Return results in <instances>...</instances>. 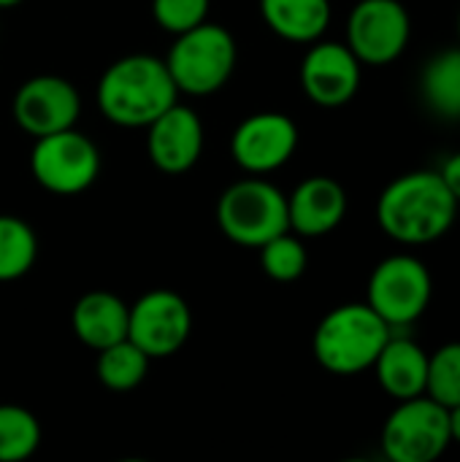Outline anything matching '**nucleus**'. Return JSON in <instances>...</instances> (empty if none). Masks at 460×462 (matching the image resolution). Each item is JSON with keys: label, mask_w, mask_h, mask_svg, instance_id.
I'll list each match as a JSON object with an SVG mask.
<instances>
[{"label": "nucleus", "mask_w": 460, "mask_h": 462, "mask_svg": "<svg viewBox=\"0 0 460 462\" xmlns=\"http://www.w3.org/2000/svg\"><path fill=\"white\" fill-rule=\"evenodd\" d=\"M458 35H460V16H458Z\"/></svg>", "instance_id": "obj_29"}, {"label": "nucleus", "mask_w": 460, "mask_h": 462, "mask_svg": "<svg viewBox=\"0 0 460 462\" xmlns=\"http://www.w3.org/2000/svg\"><path fill=\"white\" fill-rule=\"evenodd\" d=\"M458 206L439 171H412L382 189L377 222L393 241L418 246L442 238L453 227Z\"/></svg>", "instance_id": "obj_1"}, {"label": "nucleus", "mask_w": 460, "mask_h": 462, "mask_svg": "<svg viewBox=\"0 0 460 462\" xmlns=\"http://www.w3.org/2000/svg\"><path fill=\"white\" fill-rule=\"evenodd\" d=\"M35 230L11 214H0V282H16L35 265Z\"/></svg>", "instance_id": "obj_21"}, {"label": "nucleus", "mask_w": 460, "mask_h": 462, "mask_svg": "<svg viewBox=\"0 0 460 462\" xmlns=\"http://www.w3.org/2000/svg\"><path fill=\"white\" fill-rule=\"evenodd\" d=\"M81 114V97L79 89L54 73H38L27 79L14 100H11V116L33 138L60 133L68 127H76Z\"/></svg>", "instance_id": "obj_11"}, {"label": "nucleus", "mask_w": 460, "mask_h": 462, "mask_svg": "<svg viewBox=\"0 0 460 462\" xmlns=\"http://www.w3.org/2000/svg\"><path fill=\"white\" fill-rule=\"evenodd\" d=\"M239 49L228 27L201 22L179 35L165 54V68L179 92L206 97L228 84L236 70Z\"/></svg>", "instance_id": "obj_4"}, {"label": "nucleus", "mask_w": 460, "mask_h": 462, "mask_svg": "<svg viewBox=\"0 0 460 462\" xmlns=\"http://www.w3.org/2000/svg\"><path fill=\"white\" fill-rule=\"evenodd\" d=\"M179 97L165 60L127 54L111 62L95 89L100 114L119 127H149Z\"/></svg>", "instance_id": "obj_2"}, {"label": "nucleus", "mask_w": 460, "mask_h": 462, "mask_svg": "<svg viewBox=\"0 0 460 462\" xmlns=\"http://www.w3.org/2000/svg\"><path fill=\"white\" fill-rule=\"evenodd\" d=\"M268 30L290 43H314L331 24V0H260Z\"/></svg>", "instance_id": "obj_18"}, {"label": "nucleus", "mask_w": 460, "mask_h": 462, "mask_svg": "<svg viewBox=\"0 0 460 462\" xmlns=\"http://www.w3.org/2000/svg\"><path fill=\"white\" fill-rule=\"evenodd\" d=\"M301 87L312 103L339 108L361 89V60L347 43L314 41L301 62Z\"/></svg>", "instance_id": "obj_13"}, {"label": "nucleus", "mask_w": 460, "mask_h": 462, "mask_svg": "<svg viewBox=\"0 0 460 462\" xmlns=\"http://www.w3.org/2000/svg\"><path fill=\"white\" fill-rule=\"evenodd\" d=\"M393 336V328L369 303H344L328 311L314 330V357L336 376L369 371Z\"/></svg>", "instance_id": "obj_3"}, {"label": "nucleus", "mask_w": 460, "mask_h": 462, "mask_svg": "<svg viewBox=\"0 0 460 462\" xmlns=\"http://www.w3.org/2000/svg\"><path fill=\"white\" fill-rule=\"evenodd\" d=\"M127 322L130 306L106 290H92L81 295L70 311V328L76 338L95 352L127 338Z\"/></svg>", "instance_id": "obj_16"}, {"label": "nucleus", "mask_w": 460, "mask_h": 462, "mask_svg": "<svg viewBox=\"0 0 460 462\" xmlns=\"http://www.w3.org/2000/svg\"><path fill=\"white\" fill-rule=\"evenodd\" d=\"M192 330V314L174 290H149L130 306L127 338L152 360L176 355Z\"/></svg>", "instance_id": "obj_10"}, {"label": "nucleus", "mask_w": 460, "mask_h": 462, "mask_svg": "<svg viewBox=\"0 0 460 462\" xmlns=\"http://www.w3.org/2000/svg\"><path fill=\"white\" fill-rule=\"evenodd\" d=\"M439 173H442L447 189L453 192V198L460 203V152H455L453 157H447V162H445V168Z\"/></svg>", "instance_id": "obj_26"}, {"label": "nucleus", "mask_w": 460, "mask_h": 462, "mask_svg": "<svg viewBox=\"0 0 460 462\" xmlns=\"http://www.w3.org/2000/svg\"><path fill=\"white\" fill-rule=\"evenodd\" d=\"M209 5L211 0H152V16L165 32L179 35L206 22Z\"/></svg>", "instance_id": "obj_25"}, {"label": "nucleus", "mask_w": 460, "mask_h": 462, "mask_svg": "<svg viewBox=\"0 0 460 462\" xmlns=\"http://www.w3.org/2000/svg\"><path fill=\"white\" fill-rule=\"evenodd\" d=\"M420 92L428 108L450 122L460 119V46L434 54L420 76Z\"/></svg>", "instance_id": "obj_19"}, {"label": "nucleus", "mask_w": 460, "mask_h": 462, "mask_svg": "<svg viewBox=\"0 0 460 462\" xmlns=\"http://www.w3.org/2000/svg\"><path fill=\"white\" fill-rule=\"evenodd\" d=\"M298 149V127L287 114L260 111L247 116L230 135L233 162L252 173L266 176L290 162Z\"/></svg>", "instance_id": "obj_12"}, {"label": "nucleus", "mask_w": 460, "mask_h": 462, "mask_svg": "<svg viewBox=\"0 0 460 462\" xmlns=\"http://www.w3.org/2000/svg\"><path fill=\"white\" fill-rule=\"evenodd\" d=\"M306 246L301 244V236H293L290 230L274 236L260 246V268L274 282H296L306 271Z\"/></svg>", "instance_id": "obj_23"}, {"label": "nucleus", "mask_w": 460, "mask_h": 462, "mask_svg": "<svg viewBox=\"0 0 460 462\" xmlns=\"http://www.w3.org/2000/svg\"><path fill=\"white\" fill-rule=\"evenodd\" d=\"M434 279L423 260L412 254L385 257L369 279L366 303L396 330L418 322L431 303Z\"/></svg>", "instance_id": "obj_7"}, {"label": "nucleus", "mask_w": 460, "mask_h": 462, "mask_svg": "<svg viewBox=\"0 0 460 462\" xmlns=\"http://www.w3.org/2000/svg\"><path fill=\"white\" fill-rule=\"evenodd\" d=\"M412 38V16L401 0H361L347 19V46L361 65L396 62Z\"/></svg>", "instance_id": "obj_9"}, {"label": "nucleus", "mask_w": 460, "mask_h": 462, "mask_svg": "<svg viewBox=\"0 0 460 462\" xmlns=\"http://www.w3.org/2000/svg\"><path fill=\"white\" fill-rule=\"evenodd\" d=\"M146 152L157 171L187 173L203 152V125L190 106L179 100L146 127Z\"/></svg>", "instance_id": "obj_14"}, {"label": "nucleus", "mask_w": 460, "mask_h": 462, "mask_svg": "<svg viewBox=\"0 0 460 462\" xmlns=\"http://www.w3.org/2000/svg\"><path fill=\"white\" fill-rule=\"evenodd\" d=\"M41 444L38 420L22 409L3 403L0 406V462H22L35 455Z\"/></svg>", "instance_id": "obj_22"}, {"label": "nucleus", "mask_w": 460, "mask_h": 462, "mask_svg": "<svg viewBox=\"0 0 460 462\" xmlns=\"http://www.w3.org/2000/svg\"><path fill=\"white\" fill-rule=\"evenodd\" d=\"M217 225L228 241L260 249L274 236L290 230L287 195L258 176L236 181L217 200Z\"/></svg>", "instance_id": "obj_5"}, {"label": "nucleus", "mask_w": 460, "mask_h": 462, "mask_svg": "<svg viewBox=\"0 0 460 462\" xmlns=\"http://www.w3.org/2000/svg\"><path fill=\"white\" fill-rule=\"evenodd\" d=\"M374 374L380 387L396 398V401H407V398H418L426 395V379H428V352L415 344L407 336L393 333L388 338V344L382 346V352L374 360Z\"/></svg>", "instance_id": "obj_17"}, {"label": "nucleus", "mask_w": 460, "mask_h": 462, "mask_svg": "<svg viewBox=\"0 0 460 462\" xmlns=\"http://www.w3.org/2000/svg\"><path fill=\"white\" fill-rule=\"evenodd\" d=\"M447 414H450V436H453V444H460V403L453 406V409H447Z\"/></svg>", "instance_id": "obj_27"}, {"label": "nucleus", "mask_w": 460, "mask_h": 462, "mask_svg": "<svg viewBox=\"0 0 460 462\" xmlns=\"http://www.w3.org/2000/svg\"><path fill=\"white\" fill-rule=\"evenodd\" d=\"M450 444V414L428 395L399 401L382 428V452L393 462H434Z\"/></svg>", "instance_id": "obj_6"}, {"label": "nucleus", "mask_w": 460, "mask_h": 462, "mask_svg": "<svg viewBox=\"0 0 460 462\" xmlns=\"http://www.w3.org/2000/svg\"><path fill=\"white\" fill-rule=\"evenodd\" d=\"M347 214V192L331 176H309L287 195V222L301 238L333 233Z\"/></svg>", "instance_id": "obj_15"}, {"label": "nucleus", "mask_w": 460, "mask_h": 462, "mask_svg": "<svg viewBox=\"0 0 460 462\" xmlns=\"http://www.w3.org/2000/svg\"><path fill=\"white\" fill-rule=\"evenodd\" d=\"M426 395L445 409L460 403V341H450L428 355Z\"/></svg>", "instance_id": "obj_24"}, {"label": "nucleus", "mask_w": 460, "mask_h": 462, "mask_svg": "<svg viewBox=\"0 0 460 462\" xmlns=\"http://www.w3.org/2000/svg\"><path fill=\"white\" fill-rule=\"evenodd\" d=\"M149 363L152 357L138 349L130 338H122L106 349L98 352V365H95V374L100 379V384L106 390H114V393H127V390H136L146 371H149Z\"/></svg>", "instance_id": "obj_20"}, {"label": "nucleus", "mask_w": 460, "mask_h": 462, "mask_svg": "<svg viewBox=\"0 0 460 462\" xmlns=\"http://www.w3.org/2000/svg\"><path fill=\"white\" fill-rule=\"evenodd\" d=\"M22 0H0V11H5V8H14V5H19Z\"/></svg>", "instance_id": "obj_28"}, {"label": "nucleus", "mask_w": 460, "mask_h": 462, "mask_svg": "<svg viewBox=\"0 0 460 462\" xmlns=\"http://www.w3.org/2000/svg\"><path fill=\"white\" fill-rule=\"evenodd\" d=\"M30 171L38 187L52 195H79L89 189L100 173L98 146L76 127L35 138Z\"/></svg>", "instance_id": "obj_8"}]
</instances>
